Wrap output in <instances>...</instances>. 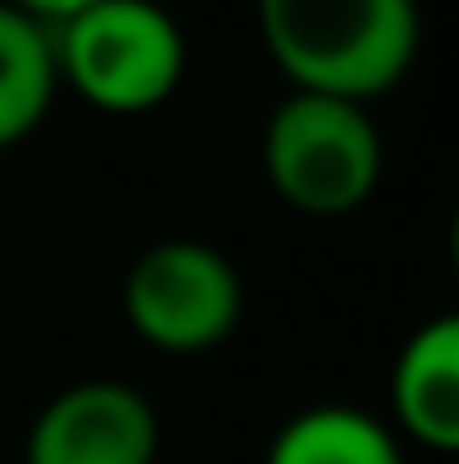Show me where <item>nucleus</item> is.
I'll return each instance as SVG.
<instances>
[{
    "label": "nucleus",
    "instance_id": "obj_6",
    "mask_svg": "<svg viewBox=\"0 0 459 464\" xmlns=\"http://www.w3.org/2000/svg\"><path fill=\"white\" fill-rule=\"evenodd\" d=\"M389 405L400 432L427 454L459 449V319H427L395 356L389 372Z\"/></svg>",
    "mask_w": 459,
    "mask_h": 464
},
{
    "label": "nucleus",
    "instance_id": "obj_5",
    "mask_svg": "<svg viewBox=\"0 0 459 464\" xmlns=\"http://www.w3.org/2000/svg\"><path fill=\"white\" fill-rule=\"evenodd\" d=\"M157 405L119 378L60 389L27 432V464H157Z\"/></svg>",
    "mask_w": 459,
    "mask_h": 464
},
{
    "label": "nucleus",
    "instance_id": "obj_3",
    "mask_svg": "<svg viewBox=\"0 0 459 464\" xmlns=\"http://www.w3.org/2000/svg\"><path fill=\"white\" fill-rule=\"evenodd\" d=\"M265 179L276 200L303 217H346L373 200L384 179V135L362 103L292 92L265 119Z\"/></svg>",
    "mask_w": 459,
    "mask_h": 464
},
{
    "label": "nucleus",
    "instance_id": "obj_4",
    "mask_svg": "<svg viewBox=\"0 0 459 464\" xmlns=\"http://www.w3.org/2000/svg\"><path fill=\"white\" fill-rule=\"evenodd\" d=\"M124 319L146 346L195 356L238 330L243 281L222 248L200 237H162L124 276Z\"/></svg>",
    "mask_w": 459,
    "mask_h": 464
},
{
    "label": "nucleus",
    "instance_id": "obj_2",
    "mask_svg": "<svg viewBox=\"0 0 459 464\" xmlns=\"http://www.w3.org/2000/svg\"><path fill=\"white\" fill-rule=\"evenodd\" d=\"M184 33L157 0H98L54 27V65L71 92L114 119L162 109L184 82Z\"/></svg>",
    "mask_w": 459,
    "mask_h": 464
},
{
    "label": "nucleus",
    "instance_id": "obj_7",
    "mask_svg": "<svg viewBox=\"0 0 459 464\" xmlns=\"http://www.w3.org/2000/svg\"><path fill=\"white\" fill-rule=\"evenodd\" d=\"M54 92H60L54 27L0 0V151H11L44 124Z\"/></svg>",
    "mask_w": 459,
    "mask_h": 464
},
{
    "label": "nucleus",
    "instance_id": "obj_1",
    "mask_svg": "<svg viewBox=\"0 0 459 464\" xmlns=\"http://www.w3.org/2000/svg\"><path fill=\"white\" fill-rule=\"evenodd\" d=\"M259 44L292 92L373 103L395 92L422 54L416 0H254Z\"/></svg>",
    "mask_w": 459,
    "mask_h": 464
},
{
    "label": "nucleus",
    "instance_id": "obj_8",
    "mask_svg": "<svg viewBox=\"0 0 459 464\" xmlns=\"http://www.w3.org/2000/svg\"><path fill=\"white\" fill-rule=\"evenodd\" d=\"M265 464H405L395 432L356 405H308L265 449Z\"/></svg>",
    "mask_w": 459,
    "mask_h": 464
},
{
    "label": "nucleus",
    "instance_id": "obj_9",
    "mask_svg": "<svg viewBox=\"0 0 459 464\" xmlns=\"http://www.w3.org/2000/svg\"><path fill=\"white\" fill-rule=\"evenodd\" d=\"M5 5L27 11V16H33V22H44V27H60V22H71L76 11L98 5V0H5Z\"/></svg>",
    "mask_w": 459,
    "mask_h": 464
}]
</instances>
